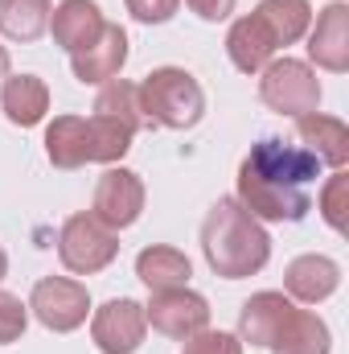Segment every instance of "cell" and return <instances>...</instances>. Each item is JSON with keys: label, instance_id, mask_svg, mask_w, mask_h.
<instances>
[{"label": "cell", "instance_id": "18", "mask_svg": "<svg viewBox=\"0 0 349 354\" xmlns=\"http://www.w3.org/2000/svg\"><path fill=\"white\" fill-rule=\"evenodd\" d=\"M0 107L8 115V124L17 128H37L50 111V87L37 75H8L0 87Z\"/></svg>", "mask_w": 349, "mask_h": 354}, {"label": "cell", "instance_id": "8", "mask_svg": "<svg viewBox=\"0 0 349 354\" xmlns=\"http://www.w3.org/2000/svg\"><path fill=\"white\" fill-rule=\"evenodd\" d=\"M144 317H148V326H152L157 334H165V338H173V342H185V338H193L197 330L210 326V301H206L201 292H193L189 284H181V288H161V292H152V301L144 305Z\"/></svg>", "mask_w": 349, "mask_h": 354}, {"label": "cell", "instance_id": "6", "mask_svg": "<svg viewBox=\"0 0 349 354\" xmlns=\"http://www.w3.org/2000/svg\"><path fill=\"white\" fill-rule=\"evenodd\" d=\"M239 202L259 218V223H300L312 210L308 189L279 185L271 177H259L255 169L239 165Z\"/></svg>", "mask_w": 349, "mask_h": 354}, {"label": "cell", "instance_id": "14", "mask_svg": "<svg viewBox=\"0 0 349 354\" xmlns=\"http://www.w3.org/2000/svg\"><path fill=\"white\" fill-rule=\"evenodd\" d=\"M283 288L300 305H321V301H329L341 288V264L329 260V256H317V252L296 256L288 264V272H283Z\"/></svg>", "mask_w": 349, "mask_h": 354}, {"label": "cell", "instance_id": "29", "mask_svg": "<svg viewBox=\"0 0 349 354\" xmlns=\"http://www.w3.org/2000/svg\"><path fill=\"white\" fill-rule=\"evenodd\" d=\"M123 4H128V12L140 25H165V21H173L177 8H181V0H123Z\"/></svg>", "mask_w": 349, "mask_h": 354}, {"label": "cell", "instance_id": "30", "mask_svg": "<svg viewBox=\"0 0 349 354\" xmlns=\"http://www.w3.org/2000/svg\"><path fill=\"white\" fill-rule=\"evenodd\" d=\"M185 4H189L201 21H226V17L235 12L239 0H185Z\"/></svg>", "mask_w": 349, "mask_h": 354}, {"label": "cell", "instance_id": "25", "mask_svg": "<svg viewBox=\"0 0 349 354\" xmlns=\"http://www.w3.org/2000/svg\"><path fill=\"white\" fill-rule=\"evenodd\" d=\"M87 124H90V161H99V165L123 161V153L132 149L136 132H132L128 124L111 120V115H90Z\"/></svg>", "mask_w": 349, "mask_h": 354}, {"label": "cell", "instance_id": "22", "mask_svg": "<svg viewBox=\"0 0 349 354\" xmlns=\"http://www.w3.org/2000/svg\"><path fill=\"white\" fill-rule=\"evenodd\" d=\"M255 17L267 25L275 46H296L312 25V4L308 0H259Z\"/></svg>", "mask_w": 349, "mask_h": 354}, {"label": "cell", "instance_id": "19", "mask_svg": "<svg viewBox=\"0 0 349 354\" xmlns=\"http://www.w3.org/2000/svg\"><path fill=\"white\" fill-rule=\"evenodd\" d=\"M46 157L54 169H83L90 161V124L83 115H54L46 128Z\"/></svg>", "mask_w": 349, "mask_h": 354}, {"label": "cell", "instance_id": "24", "mask_svg": "<svg viewBox=\"0 0 349 354\" xmlns=\"http://www.w3.org/2000/svg\"><path fill=\"white\" fill-rule=\"evenodd\" d=\"M94 115H111L119 124H128L132 132L144 128V111H140V87L128 83V79H111L103 83L99 99H94Z\"/></svg>", "mask_w": 349, "mask_h": 354}, {"label": "cell", "instance_id": "1", "mask_svg": "<svg viewBox=\"0 0 349 354\" xmlns=\"http://www.w3.org/2000/svg\"><path fill=\"white\" fill-rule=\"evenodd\" d=\"M201 252H206V264L214 276L243 280V276H255L267 268L271 235L239 198H218L201 218Z\"/></svg>", "mask_w": 349, "mask_h": 354}, {"label": "cell", "instance_id": "2", "mask_svg": "<svg viewBox=\"0 0 349 354\" xmlns=\"http://www.w3.org/2000/svg\"><path fill=\"white\" fill-rule=\"evenodd\" d=\"M140 87V111L144 124L169 128V132H185L197 128L206 115V91L201 83L185 71V66H157Z\"/></svg>", "mask_w": 349, "mask_h": 354}, {"label": "cell", "instance_id": "5", "mask_svg": "<svg viewBox=\"0 0 349 354\" xmlns=\"http://www.w3.org/2000/svg\"><path fill=\"white\" fill-rule=\"evenodd\" d=\"M29 313L46 326V330H54V334H70V330H79L83 322H87L90 313V292L83 280H70V276H46V280H37L33 284V292H29Z\"/></svg>", "mask_w": 349, "mask_h": 354}, {"label": "cell", "instance_id": "3", "mask_svg": "<svg viewBox=\"0 0 349 354\" xmlns=\"http://www.w3.org/2000/svg\"><path fill=\"white\" fill-rule=\"evenodd\" d=\"M259 99L279 115H308L321 107V79L300 58H271L259 71Z\"/></svg>", "mask_w": 349, "mask_h": 354}, {"label": "cell", "instance_id": "9", "mask_svg": "<svg viewBox=\"0 0 349 354\" xmlns=\"http://www.w3.org/2000/svg\"><path fill=\"white\" fill-rule=\"evenodd\" d=\"M243 165L255 169L259 177H271L279 185H296V189H308L317 181V174H321V161L304 145H288V140H275V136L251 145V153L243 157Z\"/></svg>", "mask_w": 349, "mask_h": 354}, {"label": "cell", "instance_id": "17", "mask_svg": "<svg viewBox=\"0 0 349 354\" xmlns=\"http://www.w3.org/2000/svg\"><path fill=\"white\" fill-rule=\"evenodd\" d=\"M275 50H279V46L271 41L267 25H263L255 12L239 17V21L230 25V33H226V54H230L235 71H243V75H259L263 66L275 58Z\"/></svg>", "mask_w": 349, "mask_h": 354}, {"label": "cell", "instance_id": "13", "mask_svg": "<svg viewBox=\"0 0 349 354\" xmlns=\"http://www.w3.org/2000/svg\"><path fill=\"white\" fill-rule=\"evenodd\" d=\"M292 297L288 292H275V288H263L255 292L251 301H243V309H239V342L243 346H263V351H271V342L279 338V330H283V322L292 317Z\"/></svg>", "mask_w": 349, "mask_h": 354}, {"label": "cell", "instance_id": "12", "mask_svg": "<svg viewBox=\"0 0 349 354\" xmlns=\"http://www.w3.org/2000/svg\"><path fill=\"white\" fill-rule=\"evenodd\" d=\"M308 58L329 71V75H346L349 71V4L333 0L317 12V25H308Z\"/></svg>", "mask_w": 349, "mask_h": 354}, {"label": "cell", "instance_id": "27", "mask_svg": "<svg viewBox=\"0 0 349 354\" xmlns=\"http://www.w3.org/2000/svg\"><path fill=\"white\" fill-rule=\"evenodd\" d=\"M29 326V305L17 297V292H4L0 288V346L17 342Z\"/></svg>", "mask_w": 349, "mask_h": 354}, {"label": "cell", "instance_id": "4", "mask_svg": "<svg viewBox=\"0 0 349 354\" xmlns=\"http://www.w3.org/2000/svg\"><path fill=\"white\" fill-rule=\"evenodd\" d=\"M119 256V235L103 227L94 214H70L58 231V260L74 276H94Z\"/></svg>", "mask_w": 349, "mask_h": 354}, {"label": "cell", "instance_id": "15", "mask_svg": "<svg viewBox=\"0 0 349 354\" xmlns=\"http://www.w3.org/2000/svg\"><path fill=\"white\" fill-rule=\"evenodd\" d=\"M296 136L304 140V149L329 165V169H346L349 161V128L346 120L337 115H321V111H308V115H296Z\"/></svg>", "mask_w": 349, "mask_h": 354}, {"label": "cell", "instance_id": "31", "mask_svg": "<svg viewBox=\"0 0 349 354\" xmlns=\"http://www.w3.org/2000/svg\"><path fill=\"white\" fill-rule=\"evenodd\" d=\"M8 66H12V62H8V50L0 46V87H4V79H8Z\"/></svg>", "mask_w": 349, "mask_h": 354}, {"label": "cell", "instance_id": "28", "mask_svg": "<svg viewBox=\"0 0 349 354\" xmlns=\"http://www.w3.org/2000/svg\"><path fill=\"white\" fill-rule=\"evenodd\" d=\"M181 354H243L239 334H226V330H197L193 338H185V351Z\"/></svg>", "mask_w": 349, "mask_h": 354}, {"label": "cell", "instance_id": "10", "mask_svg": "<svg viewBox=\"0 0 349 354\" xmlns=\"http://www.w3.org/2000/svg\"><path fill=\"white\" fill-rule=\"evenodd\" d=\"M144 330H148L144 305L132 297H115V301L99 305L90 317V338L103 354H136L144 342Z\"/></svg>", "mask_w": 349, "mask_h": 354}, {"label": "cell", "instance_id": "11", "mask_svg": "<svg viewBox=\"0 0 349 354\" xmlns=\"http://www.w3.org/2000/svg\"><path fill=\"white\" fill-rule=\"evenodd\" d=\"M123 62H128V33H123V25H111V21L103 25V33L90 46L70 54V71L83 87H103V83L119 79Z\"/></svg>", "mask_w": 349, "mask_h": 354}, {"label": "cell", "instance_id": "20", "mask_svg": "<svg viewBox=\"0 0 349 354\" xmlns=\"http://www.w3.org/2000/svg\"><path fill=\"white\" fill-rule=\"evenodd\" d=\"M329 351H333V334H329L325 317H317L312 309H292L279 338L271 342V354H329Z\"/></svg>", "mask_w": 349, "mask_h": 354}, {"label": "cell", "instance_id": "7", "mask_svg": "<svg viewBox=\"0 0 349 354\" xmlns=\"http://www.w3.org/2000/svg\"><path fill=\"white\" fill-rule=\"evenodd\" d=\"M90 214L111 227L115 235L128 231L140 214H144V177L136 169H123V165H111L107 174L94 181V198H90Z\"/></svg>", "mask_w": 349, "mask_h": 354}, {"label": "cell", "instance_id": "16", "mask_svg": "<svg viewBox=\"0 0 349 354\" xmlns=\"http://www.w3.org/2000/svg\"><path fill=\"white\" fill-rule=\"evenodd\" d=\"M103 25H107V17H103V8H99L94 0H62V4L50 12V33H54V41H58L66 54L90 46V41L103 33Z\"/></svg>", "mask_w": 349, "mask_h": 354}, {"label": "cell", "instance_id": "23", "mask_svg": "<svg viewBox=\"0 0 349 354\" xmlns=\"http://www.w3.org/2000/svg\"><path fill=\"white\" fill-rule=\"evenodd\" d=\"M54 0H0V33L8 41H37L50 29Z\"/></svg>", "mask_w": 349, "mask_h": 354}, {"label": "cell", "instance_id": "26", "mask_svg": "<svg viewBox=\"0 0 349 354\" xmlns=\"http://www.w3.org/2000/svg\"><path fill=\"white\" fill-rule=\"evenodd\" d=\"M317 202H321V218H325L337 235H346L349 231V174L346 169H333V177L321 185Z\"/></svg>", "mask_w": 349, "mask_h": 354}, {"label": "cell", "instance_id": "21", "mask_svg": "<svg viewBox=\"0 0 349 354\" xmlns=\"http://www.w3.org/2000/svg\"><path fill=\"white\" fill-rule=\"evenodd\" d=\"M136 276H140L152 292H161V288H181V284H189L193 264H189V256H185L181 248L152 243V248H144V252L136 256Z\"/></svg>", "mask_w": 349, "mask_h": 354}, {"label": "cell", "instance_id": "32", "mask_svg": "<svg viewBox=\"0 0 349 354\" xmlns=\"http://www.w3.org/2000/svg\"><path fill=\"white\" fill-rule=\"evenodd\" d=\"M8 276V256H4V248H0V280Z\"/></svg>", "mask_w": 349, "mask_h": 354}]
</instances>
